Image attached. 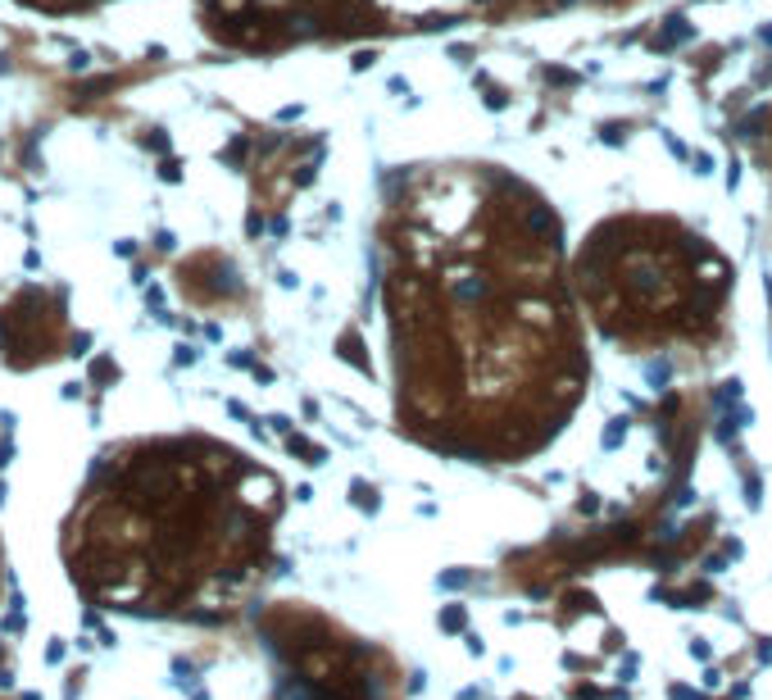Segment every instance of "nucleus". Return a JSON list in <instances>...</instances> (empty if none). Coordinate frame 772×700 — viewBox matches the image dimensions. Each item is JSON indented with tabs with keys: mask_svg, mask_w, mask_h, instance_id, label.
Returning a JSON list of instances; mask_svg holds the SVG:
<instances>
[{
	"mask_svg": "<svg viewBox=\"0 0 772 700\" xmlns=\"http://www.w3.org/2000/svg\"><path fill=\"white\" fill-rule=\"evenodd\" d=\"M391 291L414 428L487 455H518L555 428L577 392L555 246L410 250Z\"/></svg>",
	"mask_w": 772,
	"mask_h": 700,
	"instance_id": "obj_1",
	"label": "nucleus"
}]
</instances>
